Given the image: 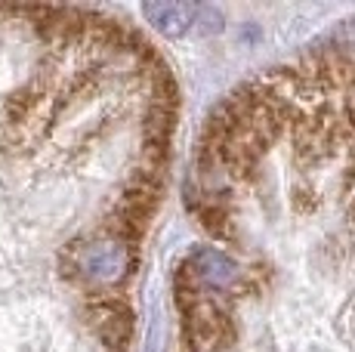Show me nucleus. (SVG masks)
Masks as SVG:
<instances>
[{
  "label": "nucleus",
  "instance_id": "nucleus-2",
  "mask_svg": "<svg viewBox=\"0 0 355 352\" xmlns=\"http://www.w3.org/2000/svg\"><path fill=\"white\" fill-rule=\"evenodd\" d=\"M130 266L127 247L105 241V245H93L80 254V272L87 279H99V281H114L121 272Z\"/></svg>",
  "mask_w": 355,
  "mask_h": 352
},
{
  "label": "nucleus",
  "instance_id": "nucleus-3",
  "mask_svg": "<svg viewBox=\"0 0 355 352\" xmlns=\"http://www.w3.org/2000/svg\"><path fill=\"white\" fill-rule=\"evenodd\" d=\"M142 12L167 37H182L189 31H195L198 3H146Z\"/></svg>",
  "mask_w": 355,
  "mask_h": 352
},
{
  "label": "nucleus",
  "instance_id": "nucleus-1",
  "mask_svg": "<svg viewBox=\"0 0 355 352\" xmlns=\"http://www.w3.org/2000/svg\"><path fill=\"white\" fill-rule=\"evenodd\" d=\"M186 275L192 279L195 284H207L214 290H238V279H241V269L229 260L223 250H214V247H201L182 263Z\"/></svg>",
  "mask_w": 355,
  "mask_h": 352
}]
</instances>
